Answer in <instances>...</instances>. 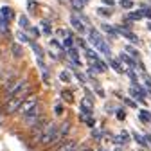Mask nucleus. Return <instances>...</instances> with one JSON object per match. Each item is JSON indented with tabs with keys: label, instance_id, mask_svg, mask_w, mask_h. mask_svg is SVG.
<instances>
[{
	"label": "nucleus",
	"instance_id": "nucleus-27",
	"mask_svg": "<svg viewBox=\"0 0 151 151\" xmlns=\"http://www.w3.org/2000/svg\"><path fill=\"white\" fill-rule=\"evenodd\" d=\"M97 14H101V16H111V9H106V7H99V9H97Z\"/></svg>",
	"mask_w": 151,
	"mask_h": 151
},
{
	"label": "nucleus",
	"instance_id": "nucleus-8",
	"mask_svg": "<svg viewBox=\"0 0 151 151\" xmlns=\"http://www.w3.org/2000/svg\"><path fill=\"white\" fill-rule=\"evenodd\" d=\"M68 131H70V122H68V121H65V122L60 126V129H58V140H56V142H61V140L67 137Z\"/></svg>",
	"mask_w": 151,
	"mask_h": 151
},
{
	"label": "nucleus",
	"instance_id": "nucleus-33",
	"mask_svg": "<svg viewBox=\"0 0 151 151\" xmlns=\"http://www.w3.org/2000/svg\"><path fill=\"white\" fill-rule=\"evenodd\" d=\"M92 137H93V139H101V131H99V129H93V131H92Z\"/></svg>",
	"mask_w": 151,
	"mask_h": 151
},
{
	"label": "nucleus",
	"instance_id": "nucleus-39",
	"mask_svg": "<svg viewBox=\"0 0 151 151\" xmlns=\"http://www.w3.org/2000/svg\"><path fill=\"white\" fill-rule=\"evenodd\" d=\"M146 86H147V88H149V90H151V79H149V78H147V76H146Z\"/></svg>",
	"mask_w": 151,
	"mask_h": 151
},
{
	"label": "nucleus",
	"instance_id": "nucleus-35",
	"mask_svg": "<svg viewBox=\"0 0 151 151\" xmlns=\"http://www.w3.org/2000/svg\"><path fill=\"white\" fill-rule=\"evenodd\" d=\"M34 9H36V4H34V2H29V11H31V13H36Z\"/></svg>",
	"mask_w": 151,
	"mask_h": 151
},
{
	"label": "nucleus",
	"instance_id": "nucleus-29",
	"mask_svg": "<svg viewBox=\"0 0 151 151\" xmlns=\"http://www.w3.org/2000/svg\"><path fill=\"white\" fill-rule=\"evenodd\" d=\"M121 6L124 9H131V7H133V2H131V0H121Z\"/></svg>",
	"mask_w": 151,
	"mask_h": 151
},
{
	"label": "nucleus",
	"instance_id": "nucleus-25",
	"mask_svg": "<svg viewBox=\"0 0 151 151\" xmlns=\"http://www.w3.org/2000/svg\"><path fill=\"white\" fill-rule=\"evenodd\" d=\"M61 97H63L67 103H72V101H74V97H72V92H67V90H63V92H61Z\"/></svg>",
	"mask_w": 151,
	"mask_h": 151
},
{
	"label": "nucleus",
	"instance_id": "nucleus-2",
	"mask_svg": "<svg viewBox=\"0 0 151 151\" xmlns=\"http://www.w3.org/2000/svg\"><path fill=\"white\" fill-rule=\"evenodd\" d=\"M88 38H90V43L93 45V47H96L97 50H101L103 54H106L108 56V58H110V47L106 45V42L103 40V36L96 31V29H90V32H88Z\"/></svg>",
	"mask_w": 151,
	"mask_h": 151
},
{
	"label": "nucleus",
	"instance_id": "nucleus-18",
	"mask_svg": "<svg viewBox=\"0 0 151 151\" xmlns=\"http://www.w3.org/2000/svg\"><path fill=\"white\" fill-rule=\"evenodd\" d=\"M121 61H122V63H126L129 68H135V67H137V65H135V61H133V60H129V58H128V56H126L124 52L121 54Z\"/></svg>",
	"mask_w": 151,
	"mask_h": 151
},
{
	"label": "nucleus",
	"instance_id": "nucleus-11",
	"mask_svg": "<svg viewBox=\"0 0 151 151\" xmlns=\"http://www.w3.org/2000/svg\"><path fill=\"white\" fill-rule=\"evenodd\" d=\"M76 149H78V142L76 140H67L58 147V151H76Z\"/></svg>",
	"mask_w": 151,
	"mask_h": 151
},
{
	"label": "nucleus",
	"instance_id": "nucleus-36",
	"mask_svg": "<svg viewBox=\"0 0 151 151\" xmlns=\"http://www.w3.org/2000/svg\"><path fill=\"white\" fill-rule=\"evenodd\" d=\"M117 117H119V119H126V113H124L122 110H119V113H117Z\"/></svg>",
	"mask_w": 151,
	"mask_h": 151
},
{
	"label": "nucleus",
	"instance_id": "nucleus-15",
	"mask_svg": "<svg viewBox=\"0 0 151 151\" xmlns=\"http://www.w3.org/2000/svg\"><path fill=\"white\" fill-rule=\"evenodd\" d=\"M0 32L2 34H9V22L4 16H0Z\"/></svg>",
	"mask_w": 151,
	"mask_h": 151
},
{
	"label": "nucleus",
	"instance_id": "nucleus-16",
	"mask_svg": "<svg viewBox=\"0 0 151 151\" xmlns=\"http://www.w3.org/2000/svg\"><path fill=\"white\" fill-rule=\"evenodd\" d=\"M18 24H20L22 29H31V24H29V18L25 14H22L20 18H18Z\"/></svg>",
	"mask_w": 151,
	"mask_h": 151
},
{
	"label": "nucleus",
	"instance_id": "nucleus-30",
	"mask_svg": "<svg viewBox=\"0 0 151 151\" xmlns=\"http://www.w3.org/2000/svg\"><path fill=\"white\" fill-rule=\"evenodd\" d=\"M60 79H61L63 83H68V81H70V74H68V72H61V74H60Z\"/></svg>",
	"mask_w": 151,
	"mask_h": 151
},
{
	"label": "nucleus",
	"instance_id": "nucleus-31",
	"mask_svg": "<svg viewBox=\"0 0 151 151\" xmlns=\"http://www.w3.org/2000/svg\"><path fill=\"white\" fill-rule=\"evenodd\" d=\"M126 52H129L131 56H133V58H137V56H139V52H137L133 47H126Z\"/></svg>",
	"mask_w": 151,
	"mask_h": 151
},
{
	"label": "nucleus",
	"instance_id": "nucleus-5",
	"mask_svg": "<svg viewBox=\"0 0 151 151\" xmlns=\"http://www.w3.org/2000/svg\"><path fill=\"white\" fill-rule=\"evenodd\" d=\"M38 104H40V103H38V96L31 93V96H27V97H25V101L22 103V106H20V110H18V113H20L22 117H25L27 113H31Z\"/></svg>",
	"mask_w": 151,
	"mask_h": 151
},
{
	"label": "nucleus",
	"instance_id": "nucleus-26",
	"mask_svg": "<svg viewBox=\"0 0 151 151\" xmlns=\"http://www.w3.org/2000/svg\"><path fill=\"white\" fill-rule=\"evenodd\" d=\"M16 38H18V42H20V43H29V36L24 34V32H18Z\"/></svg>",
	"mask_w": 151,
	"mask_h": 151
},
{
	"label": "nucleus",
	"instance_id": "nucleus-38",
	"mask_svg": "<svg viewBox=\"0 0 151 151\" xmlns=\"http://www.w3.org/2000/svg\"><path fill=\"white\" fill-rule=\"evenodd\" d=\"M103 2H104V4H106V6H110V7H111V6H113V4H115V2H113V0H103Z\"/></svg>",
	"mask_w": 151,
	"mask_h": 151
},
{
	"label": "nucleus",
	"instance_id": "nucleus-32",
	"mask_svg": "<svg viewBox=\"0 0 151 151\" xmlns=\"http://www.w3.org/2000/svg\"><path fill=\"white\" fill-rule=\"evenodd\" d=\"M43 32H45V34H50V27H49V22H43Z\"/></svg>",
	"mask_w": 151,
	"mask_h": 151
},
{
	"label": "nucleus",
	"instance_id": "nucleus-24",
	"mask_svg": "<svg viewBox=\"0 0 151 151\" xmlns=\"http://www.w3.org/2000/svg\"><path fill=\"white\" fill-rule=\"evenodd\" d=\"M142 16H144V13H142V11H137V13H129V14H128V20H140Z\"/></svg>",
	"mask_w": 151,
	"mask_h": 151
},
{
	"label": "nucleus",
	"instance_id": "nucleus-43",
	"mask_svg": "<svg viewBox=\"0 0 151 151\" xmlns=\"http://www.w3.org/2000/svg\"><path fill=\"white\" fill-rule=\"evenodd\" d=\"M60 2H65V0H60Z\"/></svg>",
	"mask_w": 151,
	"mask_h": 151
},
{
	"label": "nucleus",
	"instance_id": "nucleus-13",
	"mask_svg": "<svg viewBox=\"0 0 151 151\" xmlns=\"http://www.w3.org/2000/svg\"><path fill=\"white\" fill-rule=\"evenodd\" d=\"M0 16H4L7 22H11V18L14 16V13H13V9L11 7H7V6H4L2 9H0Z\"/></svg>",
	"mask_w": 151,
	"mask_h": 151
},
{
	"label": "nucleus",
	"instance_id": "nucleus-28",
	"mask_svg": "<svg viewBox=\"0 0 151 151\" xmlns=\"http://www.w3.org/2000/svg\"><path fill=\"white\" fill-rule=\"evenodd\" d=\"M133 137H135V140H137V142H139L140 146H147V142H146V139H144L142 135H139V133H135Z\"/></svg>",
	"mask_w": 151,
	"mask_h": 151
},
{
	"label": "nucleus",
	"instance_id": "nucleus-23",
	"mask_svg": "<svg viewBox=\"0 0 151 151\" xmlns=\"http://www.w3.org/2000/svg\"><path fill=\"white\" fill-rule=\"evenodd\" d=\"M110 65L113 67V70L119 72V74H122V72H124V70H122V67H121V63H119V61H115V60H110Z\"/></svg>",
	"mask_w": 151,
	"mask_h": 151
},
{
	"label": "nucleus",
	"instance_id": "nucleus-37",
	"mask_svg": "<svg viewBox=\"0 0 151 151\" xmlns=\"http://www.w3.org/2000/svg\"><path fill=\"white\" fill-rule=\"evenodd\" d=\"M142 13H144V16H149V18H151V9H147V7H146Z\"/></svg>",
	"mask_w": 151,
	"mask_h": 151
},
{
	"label": "nucleus",
	"instance_id": "nucleus-17",
	"mask_svg": "<svg viewBox=\"0 0 151 151\" xmlns=\"http://www.w3.org/2000/svg\"><path fill=\"white\" fill-rule=\"evenodd\" d=\"M103 31H104V32H108V34H110L111 38H117V32H119L117 29H113V27H110L108 24H103Z\"/></svg>",
	"mask_w": 151,
	"mask_h": 151
},
{
	"label": "nucleus",
	"instance_id": "nucleus-12",
	"mask_svg": "<svg viewBox=\"0 0 151 151\" xmlns=\"http://www.w3.org/2000/svg\"><path fill=\"white\" fill-rule=\"evenodd\" d=\"M67 52H68V58L76 63V65H79L81 63V60H79V54H78V50H76L74 47H70V49H67Z\"/></svg>",
	"mask_w": 151,
	"mask_h": 151
},
{
	"label": "nucleus",
	"instance_id": "nucleus-22",
	"mask_svg": "<svg viewBox=\"0 0 151 151\" xmlns=\"http://www.w3.org/2000/svg\"><path fill=\"white\" fill-rule=\"evenodd\" d=\"M13 54H14V58H20V56L24 54V50H22V47L20 45H16V43H13Z\"/></svg>",
	"mask_w": 151,
	"mask_h": 151
},
{
	"label": "nucleus",
	"instance_id": "nucleus-7",
	"mask_svg": "<svg viewBox=\"0 0 151 151\" xmlns=\"http://www.w3.org/2000/svg\"><path fill=\"white\" fill-rule=\"evenodd\" d=\"M117 31H119V34H122L124 38H126V40H129L131 43H140V40H139V36H135L133 32H131L128 27H122V25H117L115 27Z\"/></svg>",
	"mask_w": 151,
	"mask_h": 151
},
{
	"label": "nucleus",
	"instance_id": "nucleus-40",
	"mask_svg": "<svg viewBox=\"0 0 151 151\" xmlns=\"http://www.w3.org/2000/svg\"><path fill=\"white\" fill-rule=\"evenodd\" d=\"M146 140H149V144H151V135H147V137H146Z\"/></svg>",
	"mask_w": 151,
	"mask_h": 151
},
{
	"label": "nucleus",
	"instance_id": "nucleus-20",
	"mask_svg": "<svg viewBox=\"0 0 151 151\" xmlns=\"http://www.w3.org/2000/svg\"><path fill=\"white\" fill-rule=\"evenodd\" d=\"M31 45H32V50L36 52V58L38 60H43V50H42V47L38 45V43H31Z\"/></svg>",
	"mask_w": 151,
	"mask_h": 151
},
{
	"label": "nucleus",
	"instance_id": "nucleus-4",
	"mask_svg": "<svg viewBox=\"0 0 151 151\" xmlns=\"http://www.w3.org/2000/svg\"><path fill=\"white\" fill-rule=\"evenodd\" d=\"M24 101H25V97H20V96H14V97L7 99L6 104H4V113H6V115H13V113H16L18 110H20Z\"/></svg>",
	"mask_w": 151,
	"mask_h": 151
},
{
	"label": "nucleus",
	"instance_id": "nucleus-42",
	"mask_svg": "<svg viewBox=\"0 0 151 151\" xmlns=\"http://www.w3.org/2000/svg\"><path fill=\"white\" fill-rule=\"evenodd\" d=\"M147 29H149V31H151V24H149V25H147Z\"/></svg>",
	"mask_w": 151,
	"mask_h": 151
},
{
	"label": "nucleus",
	"instance_id": "nucleus-41",
	"mask_svg": "<svg viewBox=\"0 0 151 151\" xmlns=\"http://www.w3.org/2000/svg\"><path fill=\"white\" fill-rule=\"evenodd\" d=\"M83 151H93V149H90V147H85V149H83Z\"/></svg>",
	"mask_w": 151,
	"mask_h": 151
},
{
	"label": "nucleus",
	"instance_id": "nucleus-3",
	"mask_svg": "<svg viewBox=\"0 0 151 151\" xmlns=\"http://www.w3.org/2000/svg\"><path fill=\"white\" fill-rule=\"evenodd\" d=\"M27 83H29V81H27V79H24V78H16V79H14L11 85H7V86L4 88V99L7 101V99L14 97L16 93L20 92V90H22V88H24Z\"/></svg>",
	"mask_w": 151,
	"mask_h": 151
},
{
	"label": "nucleus",
	"instance_id": "nucleus-19",
	"mask_svg": "<svg viewBox=\"0 0 151 151\" xmlns=\"http://www.w3.org/2000/svg\"><path fill=\"white\" fill-rule=\"evenodd\" d=\"M129 140V135L126 133V131H122V133H119L117 137H115V142H119V144H126Z\"/></svg>",
	"mask_w": 151,
	"mask_h": 151
},
{
	"label": "nucleus",
	"instance_id": "nucleus-21",
	"mask_svg": "<svg viewBox=\"0 0 151 151\" xmlns=\"http://www.w3.org/2000/svg\"><path fill=\"white\" fill-rule=\"evenodd\" d=\"M70 2H72V7L76 11H81L85 7V0H70Z\"/></svg>",
	"mask_w": 151,
	"mask_h": 151
},
{
	"label": "nucleus",
	"instance_id": "nucleus-9",
	"mask_svg": "<svg viewBox=\"0 0 151 151\" xmlns=\"http://www.w3.org/2000/svg\"><path fill=\"white\" fill-rule=\"evenodd\" d=\"M70 24H72V27H74L76 31H79L81 34L85 32V24L81 22V18H78L76 14H72V16H70Z\"/></svg>",
	"mask_w": 151,
	"mask_h": 151
},
{
	"label": "nucleus",
	"instance_id": "nucleus-10",
	"mask_svg": "<svg viewBox=\"0 0 151 151\" xmlns=\"http://www.w3.org/2000/svg\"><path fill=\"white\" fill-rule=\"evenodd\" d=\"M92 108H93V104H92V99H90V97L81 99V111H83V113L90 115V113H92Z\"/></svg>",
	"mask_w": 151,
	"mask_h": 151
},
{
	"label": "nucleus",
	"instance_id": "nucleus-14",
	"mask_svg": "<svg viewBox=\"0 0 151 151\" xmlns=\"http://www.w3.org/2000/svg\"><path fill=\"white\" fill-rule=\"evenodd\" d=\"M139 119H140L144 124H147V122H151V113H149L147 110H140V111H139Z\"/></svg>",
	"mask_w": 151,
	"mask_h": 151
},
{
	"label": "nucleus",
	"instance_id": "nucleus-34",
	"mask_svg": "<svg viewBox=\"0 0 151 151\" xmlns=\"http://www.w3.org/2000/svg\"><path fill=\"white\" fill-rule=\"evenodd\" d=\"M56 113H58V115H61V113H63V106H61V104L56 106Z\"/></svg>",
	"mask_w": 151,
	"mask_h": 151
},
{
	"label": "nucleus",
	"instance_id": "nucleus-1",
	"mask_svg": "<svg viewBox=\"0 0 151 151\" xmlns=\"http://www.w3.org/2000/svg\"><path fill=\"white\" fill-rule=\"evenodd\" d=\"M58 129H60V126L56 124V122H47L45 128H43V133H42L40 142H42L43 146H52V144H56V140H58Z\"/></svg>",
	"mask_w": 151,
	"mask_h": 151
},
{
	"label": "nucleus",
	"instance_id": "nucleus-6",
	"mask_svg": "<svg viewBox=\"0 0 151 151\" xmlns=\"http://www.w3.org/2000/svg\"><path fill=\"white\" fill-rule=\"evenodd\" d=\"M42 119H43V111H42L40 104H38L31 113H27V115L24 117V124H25V126H29V128H32V126H36L38 122H40Z\"/></svg>",
	"mask_w": 151,
	"mask_h": 151
}]
</instances>
